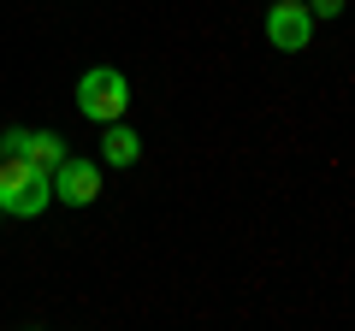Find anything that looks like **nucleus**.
Listing matches in <instances>:
<instances>
[{"instance_id":"nucleus-3","label":"nucleus","mask_w":355,"mask_h":331,"mask_svg":"<svg viewBox=\"0 0 355 331\" xmlns=\"http://www.w3.org/2000/svg\"><path fill=\"white\" fill-rule=\"evenodd\" d=\"M101 195V160H83V154H65L53 166V202L65 207H89Z\"/></svg>"},{"instance_id":"nucleus-2","label":"nucleus","mask_w":355,"mask_h":331,"mask_svg":"<svg viewBox=\"0 0 355 331\" xmlns=\"http://www.w3.org/2000/svg\"><path fill=\"white\" fill-rule=\"evenodd\" d=\"M130 107V83L125 71H113V65H95V71L77 77V113L95 118V125H113V118H125Z\"/></svg>"},{"instance_id":"nucleus-7","label":"nucleus","mask_w":355,"mask_h":331,"mask_svg":"<svg viewBox=\"0 0 355 331\" xmlns=\"http://www.w3.org/2000/svg\"><path fill=\"white\" fill-rule=\"evenodd\" d=\"M308 12L314 18H343V0H308Z\"/></svg>"},{"instance_id":"nucleus-8","label":"nucleus","mask_w":355,"mask_h":331,"mask_svg":"<svg viewBox=\"0 0 355 331\" xmlns=\"http://www.w3.org/2000/svg\"><path fill=\"white\" fill-rule=\"evenodd\" d=\"M0 154H6V142H0Z\"/></svg>"},{"instance_id":"nucleus-4","label":"nucleus","mask_w":355,"mask_h":331,"mask_svg":"<svg viewBox=\"0 0 355 331\" xmlns=\"http://www.w3.org/2000/svg\"><path fill=\"white\" fill-rule=\"evenodd\" d=\"M308 36H314V12H308V0H279L272 12H266V42L279 53H302Z\"/></svg>"},{"instance_id":"nucleus-1","label":"nucleus","mask_w":355,"mask_h":331,"mask_svg":"<svg viewBox=\"0 0 355 331\" xmlns=\"http://www.w3.org/2000/svg\"><path fill=\"white\" fill-rule=\"evenodd\" d=\"M53 207V172H42L24 154H0V213L36 219Z\"/></svg>"},{"instance_id":"nucleus-5","label":"nucleus","mask_w":355,"mask_h":331,"mask_svg":"<svg viewBox=\"0 0 355 331\" xmlns=\"http://www.w3.org/2000/svg\"><path fill=\"white\" fill-rule=\"evenodd\" d=\"M0 142H6V154H24V160H36L42 172H53V166L65 160V142L53 136V130H24V125H18V130H6Z\"/></svg>"},{"instance_id":"nucleus-6","label":"nucleus","mask_w":355,"mask_h":331,"mask_svg":"<svg viewBox=\"0 0 355 331\" xmlns=\"http://www.w3.org/2000/svg\"><path fill=\"white\" fill-rule=\"evenodd\" d=\"M101 160H107V166H137V160H142V136L125 125V118L101 125Z\"/></svg>"}]
</instances>
